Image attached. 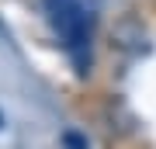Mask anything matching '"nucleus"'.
Masks as SVG:
<instances>
[{"mask_svg": "<svg viewBox=\"0 0 156 149\" xmlns=\"http://www.w3.org/2000/svg\"><path fill=\"white\" fill-rule=\"evenodd\" d=\"M45 7H49V14H52V21H56L59 35L66 38V45L76 52V59H80V49H83L87 38H90V31H87V14L80 11L76 0H45Z\"/></svg>", "mask_w": 156, "mask_h": 149, "instance_id": "nucleus-1", "label": "nucleus"}, {"mask_svg": "<svg viewBox=\"0 0 156 149\" xmlns=\"http://www.w3.org/2000/svg\"><path fill=\"white\" fill-rule=\"evenodd\" d=\"M62 146L66 149H87V139L76 135V132H62Z\"/></svg>", "mask_w": 156, "mask_h": 149, "instance_id": "nucleus-2", "label": "nucleus"}, {"mask_svg": "<svg viewBox=\"0 0 156 149\" xmlns=\"http://www.w3.org/2000/svg\"><path fill=\"white\" fill-rule=\"evenodd\" d=\"M0 128H4V115H0Z\"/></svg>", "mask_w": 156, "mask_h": 149, "instance_id": "nucleus-3", "label": "nucleus"}]
</instances>
